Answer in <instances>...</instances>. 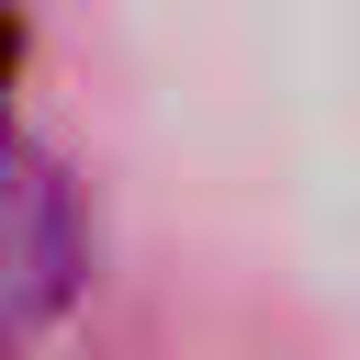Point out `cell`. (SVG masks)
I'll list each match as a JSON object with an SVG mask.
<instances>
[{"label":"cell","mask_w":360,"mask_h":360,"mask_svg":"<svg viewBox=\"0 0 360 360\" xmlns=\"http://www.w3.org/2000/svg\"><path fill=\"white\" fill-rule=\"evenodd\" d=\"M0 79H11V34H0Z\"/></svg>","instance_id":"2"},{"label":"cell","mask_w":360,"mask_h":360,"mask_svg":"<svg viewBox=\"0 0 360 360\" xmlns=\"http://www.w3.org/2000/svg\"><path fill=\"white\" fill-rule=\"evenodd\" d=\"M90 248H79V202L68 180L0 135V349H22L34 326H56V304L79 292Z\"/></svg>","instance_id":"1"}]
</instances>
